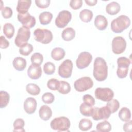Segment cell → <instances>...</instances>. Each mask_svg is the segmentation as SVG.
I'll use <instances>...</instances> for the list:
<instances>
[{
	"instance_id": "6da1fadb",
	"label": "cell",
	"mask_w": 132,
	"mask_h": 132,
	"mask_svg": "<svg viewBox=\"0 0 132 132\" xmlns=\"http://www.w3.org/2000/svg\"><path fill=\"white\" fill-rule=\"evenodd\" d=\"M93 76L99 81L106 79L108 75V67L106 61L102 57H96L94 62Z\"/></svg>"
},
{
	"instance_id": "7a4b0ae2",
	"label": "cell",
	"mask_w": 132,
	"mask_h": 132,
	"mask_svg": "<svg viewBox=\"0 0 132 132\" xmlns=\"http://www.w3.org/2000/svg\"><path fill=\"white\" fill-rule=\"evenodd\" d=\"M130 24L129 18L125 15H121L112 20L111 29L115 33H121L127 29Z\"/></svg>"
},
{
	"instance_id": "3957f363",
	"label": "cell",
	"mask_w": 132,
	"mask_h": 132,
	"mask_svg": "<svg viewBox=\"0 0 132 132\" xmlns=\"http://www.w3.org/2000/svg\"><path fill=\"white\" fill-rule=\"evenodd\" d=\"M50 125L53 130L64 131H68L71 125V123L68 118L60 117L54 119L51 121Z\"/></svg>"
},
{
	"instance_id": "277c9868",
	"label": "cell",
	"mask_w": 132,
	"mask_h": 132,
	"mask_svg": "<svg viewBox=\"0 0 132 132\" xmlns=\"http://www.w3.org/2000/svg\"><path fill=\"white\" fill-rule=\"evenodd\" d=\"M35 40L43 44H48L53 40L52 32L46 29L37 28L34 32Z\"/></svg>"
},
{
	"instance_id": "5b68a950",
	"label": "cell",
	"mask_w": 132,
	"mask_h": 132,
	"mask_svg": "<svg viewBox=\"0 0 132 132\" xmlns=\"http://www.w3.org/2000/svg\"><path fill=\"white\" fill-rule=\"evenodd\" d=\"M30 36L29 28L24 26L19 28L17 35L14 40L15 44L19 47H21L27 43Z\"/></svg>"
},
{
	"instance_id": "8992f818",
	"label": "cell",
	"mask_w": 132,
	"mask_h": 132,
	"mask_svg": "<svg viewBox=\"0 0 132 132\" xmlns=\"http://www.w3.org/2000/svg\"><path fill=\"white\" fill-rule=\"evenodd\" d=\"M118 69L117 74L119 78H124L127 75L130 61L125 57H121L117 59Z\"/></svg>"
},
{
	"instance_id": "52a82bcc",
	"label": "cell",
	"mask_w": 132,
	"mask_h": 132,
	"mask_svg": "<svg viewBox=\"0 0 132 132\" xmlns=\"http://www.w3.org/2000/svg\"><path fill=\"white\" fill-rule=\"evenodd\" d=\"M93 86V81L92 79L87 76H85L77 79L74 83L75 89L78 92H84Z\"/></svg>"
},
{
	"instance_id": "ba28073f",
	"label": "cell",
	"mask_w": 132,
	"mask_h": 132,
	"mask_svg": "<svg viewBox=\"0 0 132 132\" xmlns=\"http://www.w3.org/2000/svg\"><path fill=\"white\" fill-rule=\"evenodd\" d=\"M94 94L97 99L104 102H108L114 96L113 91L109 88H97Z\"/></svg>"
},
{
	"instance_id": "9c48e42d",
	"label": "cell",
	"mask_w": 132,
	"mask_h": 132,
	"mask_svg": "<svg viewBox=\"0 0 132 132\" xmlns=\"http://www.w3.org/2000/svg\"><path fill=\"white\" fill-rule=\"evenodd\" d=\"M73 62L70 59L64 60L58 68L59 75L64 78H68L72 75Z\"/></svg>"
},
{
	"instance_id": "30bf717a",
	"label": "cell",
	"mask_w": 132,
	"mask_h": 132,
	"mask_svg": "<svg viewBox=\"0 0 132 132\" xmlns=\"http://www.w3.org/2000/svg\"><path fill=\"white\" fill-rule=\"evenodd\" d=\"M72 19L71 13L68 10L61 11L55 19V25L60 28H64Z\"/></svg>"
},
{
	"instance_id": "8fae6325",
	"label": "cell",
	"mask_w": 132,
	"mask_h": 132,
	"mask_svg": "<svg viewBox=\"0 0 132 132\" xmlns=\"http://www.w3.org/2000/svg\"><path fill=\"white\" fill-rule=\"evenodd\" d=\"M110 114L111 112L110 110L106 106L101 108L95 107L93 108L91 116L93 120L98 121L103 119H107L109 118Z\"/></svg>"
},
{
	"instance_id": "7c38bea8",
	"label": "cell",
	"mask_w": 132,
	"mask_h": 132,
	"mask_svg": "<svg viewBox=\"0 0 132 132\" xmlns=\"http://www.w3.org/2000/svg\"><path fill=\"white\" fill-rule=\"evenodd\" d=\"M92 60V56L90 53L82 52L79 54L76 59V66L79 69H85L90 64Z\"/></svg>"
},
{
	"instance_id": "4fadbf2b",
	"label": "cell",
	"mask_w": 132,
	"mask_h": 132,
	"mask_svg": "<svg viewBox=\"0 0 132 132\" xmlns=\"http://www.w3.org/2000/svg\"><path fill=\"white\" fill-rule=\"evenodd\" d=\"M126 47V42L122 37H114L112 41V51L116 54L123 53Z\"/></svg>"
},
{
	"instance_id": "5bb4252c",
	"label": "cell",
	"mask_w": 132,
	"mask_h": 132,
	"mask_svg": "<svg viewBox=\"0 0 132 132\" xmlns=\"http://www.w3.org/2000/svg\"><path fill=\"white\" fill-rule=\"evenodd\" d=\"M18 21L23 25V26L28 28H32L36 24V19L34 16L31 15L28 12L18 14Z\"/></svg>"
},
{
	"instance_id": "9a60e30c",
	"label": "cell",
	"mask_w": 132,
	"mask_h": 132,
	"mask_svg": "<svg viewBox=\"0 0 132 132\" xmlns=\"http://www.w3.org/2000/svg\"><path fill=\"white\" fill-rule=\"evenodd\" d=\"M28 77L32 79H38L42 75V69L40 65L31 64L27 70Z\"/></svg>"
},
{
	"instance_id": "2e32d148",
	"label": "cell",
	"mask_w": 132,
	"mask_h": 132,
	"mask_svg": "<svg viewBox=\"0 0 132 132\" xmlns=\"http://www.w3.org/2000/svg\"><path fill=\"white\" fill-rule=\"evenodd\" d=\"M37 103L36 100L33 97L27 98L24 103V109L28 114L34 113L36 109Z\"/></svg>"
},
{
	"instance_id": "e0dca14e",
	"label": "cell",
	"mask_w": 132,
	"mask_h": 132,
	"mask_svg": "<svg viewBox=\"0 0 132 132\" xmlns=\"http://www.w3.org/2000/svg\"><path fill=\"white\" fill-rule=\"evenodd\" d=\"M95 27L100 30H105L108 25L107 19L102 15H97L94 21Z\"/></svg>"
},
{
	"instance_id": "ac0fdd59",
	"label": "cell",
	"mask_w": 132,
	"mask_h": 132,
	"mask_svg": "<svg viewBox=\"0 0 132 132\" xmlns=\"http://www.w3.org/2000/svg\"><path fill=\"white\" fill-rule=\"evenodd\" d=\"M31 4L30 0H19L18 2L16 10L19 13H27Z\"/></svg>"
},
{
	"instance_id": "d6986e66",
	"label": "cell",
	"mask_w": 132,
	"mask_h": 132,
	"mask_svg": "<svg viewBox=\"0 0 132 132\" xmlns=\"http://www.w3.org/2000/svg\"><path fill=\"white\" fill-rule=\"evenodd\" d=\"M39 114L40 118L42 120L47 121L52 116V111L50 107L47 105H44L40 107L39 111Z\"/></svg>"
},
{
	"instance_id": "ffe728a7",
	"label": "cell",
	"mask_w": 132,
	"mask_h": 132,
	"mask_svg": "<svg viewBox=\"0 0 132 132\" xmlns=\"http://www.w3.org/2000/svg\"><path fill=\"white\" fill-rule=\"evenodd\" d=\"M13 67L19 71H23L26 67V60L21 57H15L12 62Z\"/></svg>"
},
{
	"instance_id": "44dd1931",
	"label": "cell",
	"mask_w": 132,
	"mask_h": 132,
	"mask_svg": "<svg viewBox=\"0 0 132 132\" xmlns=\"http://www.w3.org/2000/svg\"><path fill=\"white\" fill-rule=\"evenodd\" d=\"M120 5L116 2H112L109 3L106 7V11L110 15H115L120 10Z\"/></svg>"
},
{
	"instance_id": "7402d4cb",
	"label": "cell",
	"mask_w": 132,
	"mask_h": 132,
	"mask_svg": "<svg viewBox=\"0 0 132 132\" xmlns=\"http://www.w3.org/2000/svg\"><path fill=\"white\" fill-rule=\"evenodd\" d=\"M75 36V31L72 27H67L64 29L61 34L62 38L66 41L73 40Z\"/></svg>"
},
{
	"instance_id": "603a6c76",
	"label": "cell",
	"mask_w": 132,
	"mask_h": 132,
	"mask_svg": "<svg viewBox=\"0 0 132 132\" xmlns=\"http://www.w3.org/2000/svg\"><path fill=\"white\" fill-rule=\"evenodd\" d=\"M64 56L65 51L61 47H55L52 51L51 57L55 60H60L64 58Z\"/></svg>"
},
{
	"instance_id": "cb8c5ba5",
	"label": "cell",
	"mask_w": 132,
	"mask_h": 132,
	"mask_svg": "<svg viewBox=\"0 0 132 132\" xmlns=\"http://www.w3.org/2000/svg\"><path fill=\"white\" fill-rule=\"evenodd\" d=\"M53 14L48 11H44L41 13L39 16V19L40 23L42 25H47L52 21Z\"/></svg>"
},
{
	"instance_id": "d4e9b609",
	"label": "cell",
	"mask_w": 132,
	"mask_h": 132,
	"mask_svg": "<svg viewBox=\"0 0 132 132\" xmlns=\"http://www.w3.org/2000/svg\"><path fill=\"white\" fill-rule=\"evenodd\" d=\"M14 26L10 23H6L3 26V32L6 37L8 39H11L14 34Z\"/></svg>"
},
{
	"instance_id": "484cf974",
	"label": "cell",
	"mask_w": 132,
	"mask_h": 132,
	"mask_svg": "<svg viewBox=\"0 0 132 132\" xmlns=\"http://www.w3.org/2000/svg\"><path fill=\"white\" fill-rule=\"evenodd\" d=\"M79 18L80 20L84 22H89L91 21L93 18V13L92 11L89 9H84L80 12Z\"/></svg>"
},
{
	"instance_id": "4316f807",
	"label": "cell",
	"mask_w": 132,
	"mask_h": 132,
	"mask_svg": "<svg viewBox=\"0 0 132 132\" xmlns=\"http://www.w3.org/2000/svg\"><path fill=\"white\" fill-rule=\"evenodd\" d=\"M119 117L120 120L124 122H127L130 120L131 118V113L130 110L126 107H123L119 112Z\"/></svg>"
},
{
	"instance_id": "83f0119b",
	"label": "cell",
	"mask_w": 132,
	"mask_h": 132,
	"mask_svg": "<svg viewBox=\"0 0 132 132\" xmlns=\"http://www.w3.org/2000/svg\"><path fill=\"white\" fill-rule=\"evenodd\" d=\"M96 131L99 132H108L111 129V125L107 121H104L98 123L96 127Z\"/></svg>"
},
{
	"instance_id": "f1b7e54d",
	"label": "cell",
	"mask_w": 132,
	"mask_h": 132,
	"mask_svg": "<svg viewBox=\"0 0 132 132\" xmlns=\"http://www.w3.org/2000/svg\"><path fill=\"white\" fill-rule=\"evenodd\" d=\"M26 90L29 94L32 95H37L40 92V88L39 87L35 84L29 83L26 86Z\"/></svg>"
},
{
	"instance_id": "f546056e",
	"label": "cell",
	"mask_w": 132,
	"mask_h": 132,
	"mask_svg": "<svg viewBox=\"0 0 132 132\" xmlns=\"http://www.w3.org/2000/svg\"><path fill=\"white\" fill-rule=\"evenodd\" d=\"M0 107L3 108L6 107L9 103L10 95L8 92L5 91H1L0 92Z\"/></svg>"
},
{
	"instance_id": "4dcf8cb0",
	"label": "cell",
	"mask_w": 132,
	"mask_h": 132,
	"mask_svg": "<svg viewBox=\"0 0 132 132\" xmlns=\"http://www.w3.org/2000/svg\"><path fill=\"white\" fill-rule=\"evenodd\" d=\"M92 126V121L88 119H82L79 123V128L82 131H87Z\"/></svg>"
},
{
	"instance_id": "1f68e13d",
	"label": "cell",
	"mask_w": 132,
	"mask_h": 132,
	"mask_svg": "<svg viewBox=\"0 0 132 132\" xmlns=\"http://www.w3.org/2000/svg\"><path fill=\"white\" fill-rule=\"evenodd\" d=\"M81 114L86 117H90L93 110L92 106H89L85 103L81 104L79 107Z\"/></svg>"
},
{
	"instance_id": "d6a6232c",
	"label": "cell",
	"mask_w": 132,
	"mask_h": 132,
	"mask_svg": "<svg viewBox=\"0 0 132 132\" xmlns=\"http://www.w3.org/2000/svg\"><path fill=\"white\" fill-rule=\"evenodd\" d=\"M57 90L59 93L62 94H66L70 92L71 90V87L68 82L61 80L60 81L59 86Z\"/></svg>"
},
{
	"instance_id": "836d02e7",
	"label": "cell",
	"mask_w": 132,
	"mask_h": 132,
	"mask_svg": "<svg viewBox=\"0 0 132 132\" xmlns=\"http://www.w3.org/2000/svg\"><path fill=\"white\" fill-rule=\"evenodd\" d=\"M106 106L110 110L111 113L116 112L120 107V103L119 101L116 99H111L109 101L107 102Z\"/></svg>"
},
{
	"instance_id": "e575fe53",
	"label": "cell",
	"mask_w": 132,
	"mask_h": 132,
	"mask_svg": "<svg viewBox=\"0 0 132 132\" xmlns=\"http://www.w3.org/2000/svg\"><path fill=\"white\" fill-rule=\"evenodd\" d=\"M25 122L23 119L19 118L16 119L14 122H13V131H20L24 132L25 131V129H24Z\"/></svg>"
},
{
	"instance_id": "d590c367",
	"label": "cell",
	"mask_w": 132,
	"mask_h": 132,
	"mask_svg": "<svg viewBox=\"0 0 132 132\" xmlns=\"http://www.w3.org/2000/svg\"><path fill=\"white\" fill-rule=\"evenodd\" d=\"M30 60L32 64L40 65L43 62V55L39 53H35L32 55Z\"/></svg>"
},
{
	"instance_id": "8d00e7d4",
	"label": "cell",
	"mask_w": 132,
	"mask_h": 132,
	"mask_svg": "<svg viewBox=\"0 0 132 132\" xmlns=\"http://www.w3.org/2000/svg\"><path fill=\"white\" fill-rule=\"evenodd\" d=\"M33 46L31 44L27 43L20 47L19 52L23 56H28L33 51Z\"/></svg>"
},
{
	"instance_id": "74e56055",
	"label": "cell",
	"mask_w": 132,
	"mask_h": 132,
	"mask_svg": "<svg viewBox=\"0 0 132 132\" xmlns=\"http://www.w3.org/2000/svg\"><path fill=\"white\" fill-rule=\"evenodd\" d=\"M43 71L47 75H52L55 71V65L51 62H47L44 64Z\"/></svg>"
},
{
	"instance_id": "f35d334b",
	"label": "cell",
	"mask_w": 132,
	"mask_h": 132,
	"mask_svg": "<svg viewBox=\"0 0 132 132\" xmlns=\"http://www.w3.org/2000/svg\"><path fill=\"white\" fill-rule=\"evenodd\" d=\"M59 84L60 81L55 78H52L48 80L47 83V86L51 90H56L58 89Z\"/></svg>"
},
{
	"instance_id": "ab89813d",
	"label": "cell",
	"mask_w": 132,
	"mask_h": 132,
	"mask_svg": "<svg viewBox=\"0 0 132 132\" xmlns=\"http://www.w3.org/2000/svg\"><path fill=\"white\" fill-rule=\"evenodd\" d=\"M42 101L45 104H52L54 100V95L51 92H46L44 93L42 96Z\"/></svg>"
},
{
	"instance_id": "60d3db41",
	"label": "cell",
	"mask_w": 132,
	"mask_h": 132,
	"mask_svg": "<svg viewBox=\"0 0 132 132\" xmlns=\"http://www.w3.org/2000/svg\"><path fill=\"white\" fill-rule=\"evenodd\" d=\"M1 10L2 14L4 18L9 19L11 17L12 15V10L11 8L9 7H5L3 8Z\"/></svg>"
},
{
	"instance_id": "b9f144b4",
	"label": "cell",
	"mask_w": 132,
	"mask_h": 132,
	"mask_svg": "<svg viewBox=\"0 0 132 132\" xmlns=\"http://www.w3.org/2000/svg\"><path fill=\"white\" fill-rule=\"evenodd\" d=\"M82 100H83L84 103L91 106H94L95 103V100L93 97V96H92L91 95L88 94L84 95L82 97Z\"/></svg>"
},
{
	"instance_id": "7bdbcfd3",
	"label": "cell",
	"mask_w": 132,
	"mask_h": 132,
	"mask_svg": "<svg viewBox=\"0 0 132 132\" xmlns=\"http://www.w3.org/2000/svg\"><path fill=\"white\" fill-rule=\"evenodd\" d=\"M50 0H36L35 3L36 5L40 8H46L48 7L50 4Z\"/></svg>"
},
{
	"instance_id": "ee69618b",
	"label": "cell",
	"mask_w": 132,
	"mask_h": 132,
	"mask_svg": "<svg viewBox=\"0 0 132 132\" xmlns=\"http://www.w3.org/2000/svg\"><path fill=\"white\" fill-rule=\"evenodd\" d=\"M82 5V1L81 0H72L70 2V7L74 10L79 9Z\"/></svg>"
},
{
	"instance_id": "f6af8a7d",
	"label": "cell",
	"mask_w": 132,
	"mask_h": 132,
	"mask_svg": "<svg viewBox=\"0 0 132 132\" xmlns=\"http://www.w3.org/2000/svg\"><path fill=\"white\" fill-rule=\"evenodd\" d=\"M9 45V41H8L3 36H1L0 37V47L1 48H6Z\"/></svg>"
},
{
	"instance_id": "bcb514c9",
	"label": "cell",
	"mask_w": 132,
	"mask_h": 132,
	"mask_svg": "<svg viewBox=\"0 0 132 132\" xmlns=\"http://www.w3.org/2000/svg\"><path fill=\"white\" fill-rule=\"evenodd\" d=\"M132 121L129 120L127 121L123 125V130L126 132H130L131 131Z\"/></svg>"
},
{
	"instance_id": "7dc6e473",
	"label": "cell",
	"mask_w": 132,
	"mask_h": 132,
	"mask_svg": "<svg viewBox=\"0 0 132 132\" xmlns=\"http://www.w3.org/2000/svg\"><path fill=\"white\" fill-rule=\"evenodd\" d=\"M85 3L89 6H94L96 4L97 1V0H91V1H89V0H85Z\"/></svg>"
}]
</instances>
